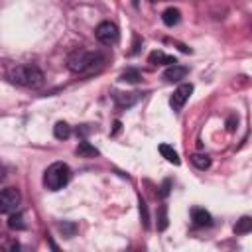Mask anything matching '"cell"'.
Returning a JSON list of instances; mask_svg holds the SVG:
<instances>
[{"label":"cell","mask_w":252,"mask_h":252,"mask_svg":"<svg viewBox=\"0 0 252 252\" xmlns=\"http://www.w3.org/2000/svg\"><path fill=\"white\" fill-rule=\"evenodd\" d=\"M104 61V57L96 51H87V49H75L69 53L67 57V67L69 71L77 73V75H83V73H91L94 71L100 63Z\"/></svg>","instance_id":"cell-1"},{"label":"cell","mask_w":252,"mask_h":252,"mask_svg":"<svg viewBox=\"0 0 252 252\" xmlns=\"http://www.w3.org/2000/svg\"><path fill=\"white\" fill-rule=\"evenodd\" d=\"M8 79L16 85L22 87H30V89H37L43 85V73L39 67L35 65H16L8 69Z\"/></svg>","instance_id":"cell-2"},{"label":"cell","mask_w":252,"mask_h":252,"mask_svg":"<svg viewBox=\"0 0 252 252\" xmlns=\"http://www.w3.org/2000/svg\"><path fill=\"white\" fill-rule=\"evenodd\" d=\"M71 179V167L63 161H55L51 163L45 173H43V185L49 189V191H59L63 189Z\"/></svg>","instance_id":"cell-3"},{"label":"cell","mask_w":252,"mask_h":252,"mask_svg":"<svg viewBox=\"0 0 252 252\" xmlns=\"http://www.w3.org/2000/svg\"><path fill=\"white\" fill-rule=\"evenodd\" d=\"M20 191L16 187H6V189H0V215H10L18 209L20 205Z\"/></svg>","instance_id":"cell-4"},{"label":"cell","mask_w":252,"mask_h":252,"mask_svg":"<svg viewBox=\"0 0 252 252\" xmlns=\"http://www.w3.org/2000/svg\"><path fill=\"white\" fill-rule=\"evenodd\" d=\"M94 35H96V39L102 45H114L118 41V35L120 33H118L116 24H112V22H100L96 26V30H94Z\"/></svg>","instance_id":"cell-5"},{"label":"cell","mask_w":252,"mask_h":252,"mask_svg":"<svg viewBox=\"0 0 252 252\" xmlns=\"http://www.w3.org/2000/svg\"><path fill=\"white\" fill-rule=\"evenodd\" d=\"M191 93H193V85H191V83H183V85H179V87L173 91L171 98H169L171 108H173V110H181L183 104L187 102V98H189Z\"/></svg>","instance_id":"cell-6"},{"label":"cell","mask_w":252,"mask_h":252,"mask_svg":"<svg viewBox=\"0 0 252 252\" xmlns=\"http://www.w3.org/2000/svg\"><path fill=\"white\" fill-rule=\"evenodd\" d=\"M185 75H187V67L177 65V63L169 65V67L163 71V79H165V81H169V83H177V81L185 79Z\"/></svg>","instance_id":"cell-7"},{"label":"cell","mask_w":252,"mask_h":252,"mask_svg":"<svg viewBox=\"0 0 252 252\" xmlns=\"http://www.w3.org/2000/svg\"><path fill=\"white\" fill-rule=\"evenodd\" d=\"M191 220H193V224H195V226H209V224L213 222L211 213H209V211H205V209H201V207L191 209Z\"/></svg>","instance_id":"cell-8"},{"label":"cell","mask_w":252,"mask_h":252,"mask_svg":"<svg viewBox=\"0 0 252 252\" xmlns=\"http://www.w3.org/2000/svg\"><path fill=\"white\" fill-rule=\"evenodd\" d=\"M148 61L152 65H173V63H177L175 57H171V55H167L163 51H152L150 57H148Z\"/></svg>","instance_id":"cell-9"},{"label":"cell","mask_w":252,"mask_h":252,"mask_svg":"<svg viewBox=\"0 0 252 252\" xmlns=\"http://www.w3.org/2000/svg\"><path fill=\"white\" fill-rule=\"evenodd\" d=\"M77 156H81V158H96L100 152L93 146V144H89L87 140H83V142H79V146H77Z\"/></svg>","instance_id":"cell-10"},{"label":"cell","mask_w":252,"mask_h":252,"mask_svg":"<svg viewBox=\"0 0 252 252\" xmlns=\"http://www.w3.org/2000/svg\"><path fill=\"white\" fill-rule=\"evenodd\" d=\"M159 154L169 161V163H173V165H179L181 163V159H179V154L169 146V144H159Z\"/></svg>","instance_id":"cell-11"},{"label":"cell","mask_w":252,"mask_h":252,"mask_svg":"<svg viewBox=\"0 0 252 252\" xmlns=\"http://www.w3.org/2000/svg\"><path fill=\"white\" fill-rule=\"evenodd\" d=\"M161 20H163V24L165 26H175V24H179V20H181V12L177 10V8H167V10H163V14H161Z\"/></svg>","instance_id":"cell-12"},{"label":"cell","mask_w":252,"mask_h":252,"mask_svg":"<svg viewBox=\"0 0 252 252\" xmlns=\"http://www.w3.org/2000/svg\"><path fill=\"white\" fill-rule=\"evenodd\" d=\"M53 136H55L57 140H67V138L71 136V126H69L67 122H57V124L53 126Z\"/></svg>","instance_id":"cell-13"},{"label":"cell","mask_w":252,"mask_h":252,"mask_svg":"<svg viewBox=\"0 0 252 252\" xmlns=\"http://www.w3.org/2000/svg\"><path fill=\"white\" fill-rule=\"evenodd\" d=\"M191 163L197 167V169H209L211 167V158L209 156H205V154H193L191 156Z\"/></svg>","instance_id":"cell-14"},{"label":"cell","mask_w":252,"mask_h":252,"mask_svg":"<svg viewBox=\"0 0 252 252\" xmlns=\"http://www.w3.org/2000/svg\"><path fill=\"white\" fill-rule=\"evenodd\" d=\"M8 226L12 230H24L26 228V222H24V217L22 213H10V219H8Z\"/></svg>","instance_id":"cell-15"},{"label":"cell","mask_w":252,"mask_h":252,"mask_svg":"<svg viewBox=\"0 0 252 252\" xmlns=\"http://www.w3.org/2000/svg\"><path fill=\"white\" fill-rule=\"evenodd\" d=\"M250 228H252V219L250 217H242L234 224V234H246V232H250Z\"/></svg>","instance_id":"cell-16"},{"label":"cell","mask_w":252,"mask_h":252,"mask_svg":"<svg viewBox=\"0 0 252 252\" xmlns=\"http://www.w3.org/2000/svg\"><path fill=\"white\" fill-rule=\"evenodd\" d=\"M120 79H122V81H128V83H138V81L142 79V75H140L138 69H132V67H130V69H126V71L120 75Z\"/></svg>","instance_id":"cell-17"},{"label":"cell","mask_w":252,"mask_h":252,"mask_svg":"<svg viewBox=\"0 0 252 252\" xmlns=\"http://www.w3.org/2000/svg\"><path fill=\"white\" fill-rule=\"evenodd\" d=\"M158 228L159 230H165L167 228V211H165V205L159 207V222H158Z\"/></svg>","instance_id":"cell-18"},{"label":"cell","mask_w":252,"mask_h":252,"mask_svg":"<svg viewBox=\"0 0 252 252\" xmlns=\"http://www.w3.org/2000/svg\"><path fill=\"white\" fill-rule=\"evenodd\" d=\"M116 100H118V106H132L136 102V96H122V94H116Z\"/></svg>","instance_id":"cell-19"},{"label":"cell","mask_w":252,"mask_h":252,"mask_svg":"<svg viewBox=\"0 0 252 252\" xmlns=\"http://www.w3.org/2000/svg\"><path fill=\"white\" fill-rule=\"evenodd\" d=\"M59 228H61V232H69V234L75 232V224H59Z\"/></svg>","instance_id":"cell-20"},{"label":"cell","mask_w":252,"mask_h":252,"mask_svg":"<svg viewBox=\"0 0 252 252\" xmlns=\"http://www.w3.org/2000/svg\"><path fill=\"white\" fill-rule=\"evenodd\" d=\"M169 183H171L169 179H165V181H163V187H161V195H163V197L169 193Z\"/></svg>","instance_id":"cell-21"},{"label":"cell","mask_w":252,"mask_h":252,"mask_svg":"<svg viewBox=\"0 0 252 252\" xmlns=\"http://www.w3.org/2000/svg\"><path fill=\"white\" fill-rule=\"evenodd\" d=\"M4 177H6V169H4V165L0 163V183L4 181Z\"/></svg>","instance_id":"cell-22"},{"label":"cell","mask_w":252,"mask_h":252,"mask_svg":"<svg viewBox=\"0 0 252 252\" xmlns=\"http://www.w3.org/2000/svg\"><path fill=\"white\" fill-rule=\"evenodd\" d=\"M226 128H228V130H234V118H228V122H226Z\"/></svg>","instance_id":"cell-23"},{"label":"cell","mask_w":252,"mask_h":252,"mask_svg":"<svg viewBox=\"0 0 252 252\" xmlns=\"http://www.w3.org/2000/svg\"><path fill=\"white\" fill-rule=\"evenodd\" d=\"M152 2H161V0H152Z\"/></svg>","instance_id":"cell-24"}]
</instances>
